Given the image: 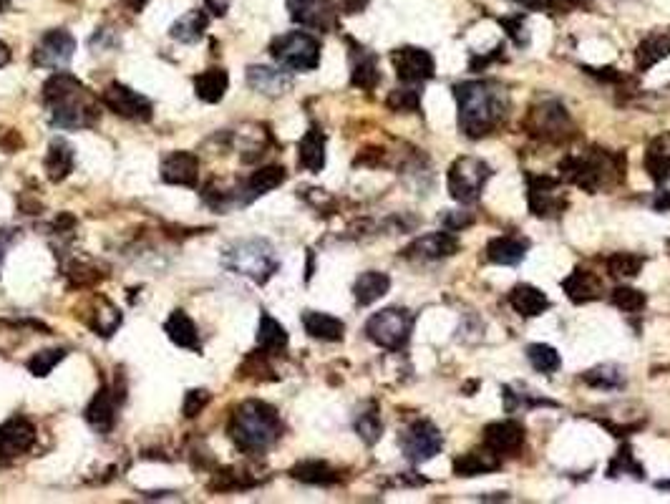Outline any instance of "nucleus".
Returning <instances> with one entry per match:
<instances>
[{"label": "nucleus", "mask_w": 670, "mask_h": 504, "mask_svg": "<svg viewBox=\"0 0 670 504\" xmlns=\"http://www.w3.org/2000/svg\"><path fill=\"white\" fill-rule=\"evenodd\" d=\"M356 431H358V436L366 441V444H376V441L381 439L383 421H381V414H378L376 406L371 404L366 411H361V414H358Z\"/></svg>", "instance_id": "45"}, {"label": "nucleus", "mask_w": 670, "mask_h": 504, "mask_svg": "<svg viewBox=\"0 0 670 504\" xmlns=\"http://www.w3.org/2000/svg\"><path fill=\"white\" fill-rule=\"evenodd\" d=\"M381 81V71H378V56L368 48L356 46L351 41V84L356 89L373 91Z\"/></svg>", "instance_id": "21"}, {"label": "nucleus", "mask_w": 670, "mask_h": 504, "mask_svg": "<svg viewBox=\"0 0 670 504\" xmlns=\"http://www.w3.org/2000/svg\"><path fill=\"white\" fill-rule=\"evenodd\" d=\"M36 444V426L26 416H13L0 426V464L16 462Z\"/></svg>", "instance_id": "15"}, {"label": "nucleus", "mask_w": 670, "mask_h": 504, "mask_svg": "<svg viewBox=\"0 0 670 504\" xmlns=\"http://www.w3.org/2000/svg\"><path fill=\"white\" fill-rule=\"evenodd\" d=\"M444 225L449 227L451 232H459L461 227L472 225V215H469V212L454 210V212H449V215H444Z\"/></svg>", "instance_id": "51"}, {"label": "nucleus", "mask_w": 670, "mask_h": 504, "mask_svg": "<svg viewBox=\"0 0 670 504\" xmlns=\"http://www.w3.org/2000/svg\"><path fill=\"white\" fill-rule=\"evenodd\" d=\"M207 404H210V394L207 391H189L187 399H184V416L194 419L199 411H205Z\"/></svg>", "instance_id": "49"}, {"label": "nucleus", "mask_w": 670, "mask_h": 504, "mask_svg": "<svg viewBox=\"0 0 670 504\" xmlns=\"http://www.w3.org/2000/svg\"><path fill=\"white\" fill-rule=\"evenodd\" d=\"M529 252V240L519 235H499L487 242V260L492 265H507L514 268Z\"/></svg>", "instance_id": "23"}, {"label": "nucleus", "mask_w": 670, "mask_h": 504, "mask_svg": "<svg viewBox=\"0 0 670 504\" xmlns=\"http://www.w3.org/2000/svg\"><path fill=\"white\" fill-rule=\"evenodd\" d=\"M527 358L529 363H532L534 371L545 373V376L557 373L562 366V358L560 353H557V348L547 346V343H532V346L527 348Z\"/></svg>", "instance_id": "41"}, {"label": "nucleus", "mask_w": 670, "mask_h": 504, "mask_svg": "<svg viewBox=\"0 0 670 504\" xmlns=\"http://www.w3.org/2000/svg\"><path fill=\"white\" fill-rule=\"evenodd\" d=\"M625 154L602 147H590L580 154H567L560 162L562 182L575 184L590 195L610 192L625 179Z\"/></svg>", "instance_id": "3"}, {"label": "nucleus", "mask_w": 670, "mask_h": 504, "mask_svg": "<svg viewBox=\"0 0 670 504\" xmlns=\"http://www.w3.org/2000/svg\"><path fill=\"white\" fill-rule=\"evenodd\" d=\"M8 63H11V48L0 41V69H3V66H8Z\"/></svg>", "instance_id": "56"}, {"label": "nucleus", "mask_w": 670, "mask_h": 504, "mask_svg": "<svg viewBox=\"0 0 670 504\" xmlns=\"http://www.w3.org/2000/svg\"><path fill=\"white\" fill-rule=\"evenodd\" d=\"M582 381H585L587 386H592V389L618 391L625 386V371L618 366V363H600V366L582 373Z\"/></svg>", "instance_id": "38"}, {"label": "nucleus", "mask_w": 670, "mask_h": 504, "mask_svg": "<svg viewBox=\"0 0 670 504\" xmlns=\"http://www.w3.org/2000/svg\"><path fill=\"white\" fill-rule=\"evenodd\" d=\"M391 63H393V69H396L398 81L406 86L424 84V81L434 79V74H436L434 56L419 46L396 48V51L391 53Z\"/></svg>", "instance_id": "12"}, {"label": "nucleus", "mask_w": 670, "mask_h": 504, "mask_svg": "<svg viewBox=\"0 0 670 504\" xmlns=\"http://www.w3.org/2000/svg\"><path fill=\"white\" fill-rule=\"evenodd\" d=\"M101 104L106 106L114 114L124 116L131 121H149L152 119V104H149L147 96H142L139 91L129 89L124 84H109L101 94Z\"/></svg>", "instance_id": "14"}, {"label": "nucleus", "mask_w": 670, "mask_h": 504, "mask_svg": "<svg viewBox=\"0 0 670 504\" xmlns=\"http://www.w3.org/2000/svg\"><path fill=\"white\" fill-rule=\"evenodd\" d=\"M645 172L655 184H665L670 179V132H660L648 142Z\"/></svg>", "instance_id": "26"}, {"label": "nucleus", "mask_w": 670, "mask_h": 504, "mask_svg": "<svg viewBox=\"0 0 670 504\" xmlns=\"http://www.w3.org/2000/svg\"><path fill=\"white\" fill-rule=\"evenodd\" d=\"M670 56V28H660L653 31L650 36H645L643 41L635 48V69L640 74L650 71L655 63H660L663 58Z\"/></svg>", "instance_id": "25"}, {"label": "nucleus", "mask_w": 670, "mask_h": 504, "mask_svg": "<svg viewBox=\"0 0 670 504\" xmlns=\"http://www.w3.org/2000/svg\"><path fill=\"white\" fill-rule=\"evenodd\" d=\"M454 99L459 109V129L469 139L497 134L507 124L509 109H512L509 91L494 79L454 84Z\"/></svg>", "instance_id": "1"}, {"label": "nucleus", "mask_w": 670, "mask_h": 504, "mask_svg": "<svg viewBox=\"0 0 670 504\" xmlns=\"http://www.w3.org/2000/svg\"><path fill=\"white\" fill-rule=\"evenodd\" d=\"M398 441H401L404 457L414 464L429 462V459H434L444 449V436L436 429L434 421L429 419H416L414 424L406 426Z\"/></svg>", "instance_id": "11"}, {"label": "nucleus", "mask_w": 670, "mask_h": 504, "mask_svg": "<svg viewBox=\"0 0 670 504\" xmlns=\"http://www.w3.org/2000/svg\"><path fill=\"white\" fill-rule=\"evenodd\" d=\"M623 474H628V477H635V479H645L643 464L635 462L633 449H630L628 444H623V447L618 449V454H615L608 464V479H618V477H623Z\"/></svg>", "instance_id": "43"}, {"label": "nucleus", "mask_w": 670, "mask_h": 504, "mask_svg": "<svg viewBox=\"0 0 670 504\" xmlns=\"http://www.w3.org/2000/svg\"><path fill=\"white\" fill-rule=\"evenodd\" d=\"M164 331H167L169 341L179 348H187V351H202V343H199V333L194 321L189 318L184 310H174L169 315V321L164 323Z\"/></svg>", "instance_id": "30"}, {"label": "nucleus", "mask_w": 670, "mask_h": 504, "mask_svg": "<svg viewBox=\"0 0 670 504\" xmlns=\"http://www.w3.org/2000/svg\"><path fill=\"white\" fill-rule=\"evenodd\" d=\"M655 487H658V489H670V482H658V484H655Z\"/></svg>", "instance_id": "58"}, {"label": "nucleus", "mask_w": 670, "mask_h": 504, "mask_svg": "<svg viewBox=\"0 0 670 504\" xmlns=\"http://www.w3.org/2000/svg\"><path fill=\"white\" fill-rule=\"evenodd\" d=\"M414 331V315L406 308H383L366 323V336L386 351H404Z\"/></svg>", "instance_id": "7"}, {"label": "nucleus", "mask_w": 670, "mask_h": 504, "mask_svg": "<svg viewBox=\"0 0 670 504\" xmlns=\"http://www.w3.org/2000/svg\"><path fill=\"white\" fill-rule=\"evenodd\" d=\"M76 51V41L66 28H56V31L43 33L41 41H38L36 53H33V61L41 69H51V71H61L66 69L74 58Z\"/></svg>", "instance_id": "13"}, {"label": "nucleus", "mask_w": 670, "mask_h": 504, "mask_svg": "<svg viewBox=\"0 0 670 504\" xmlns=\"http://www.w3.org/2000/svg\"><path fill=\"white\" fill-rule=\"evenodd\" d=\"M527 205L529 212L540 220H557L565 215L570 200L562 189V177L527 172Z\"/></svg>", "instance_id": "10"}, {"label": "nucleus", "mask_w": 670, "mask_h": 504, "mask_svg": "<svg viewBox=\"0 0 670 504\" xmlns=\"http://www.w3.org/2000/svg\"><path fill=\"white\" fill-rule=\"evenodd\" d=\"M303 328L310 338L325 343L343 341V333H346V326H343L341 318H335V315L328 313H318V310H305Z\"/></svg>", "instance_id": "27"}, {"label": "nucleus", "mask_w": 670, "mask_h": 504, "mask_svg": "<svg viewBox=\"0 0 670 504\" xmlns=\"http://www.w3.org/2000/svg\"><path fill=\"white\" fill-rule=\"evenodd\" d=\"M562 290H565L567 298L572 303L582 305V303H595L605 295V288H602V280L597 278L592 270L585 268H575L565 280H562Z\"/></svg>", "instance_id": "20"}, {"label": "nucleus", "mask_w": 670, "mask_h": 504, "mask_svg": "<svg viewBox=\"0 0 670 504\" xmlns=\"http://www.w3.org/2000/svg\"><path fill=\"white\" fill-rule=\"evenodd\" d=\"M502 469V457L492 452V449H477V452L459 454L454 459V474L456 477H482V474L497 472Z\"/></svg>", "instance_id": "28"}, {"label": "nucleus", "mask_w": 670, "mask_h": 504, "mask_svg": "<svg viewBox=\"0 0 670 504\" xmlns=\"http://www.w3.org/2000/svg\"><path fill=\"white\" fill-rule=\"evenodd\" d=\"M668 250H670V242H668Z\"/></svg>", "instance_id": "61"}, {"label": "nucleus", "mask_w": 670, "mask_h": 504, "mask_svg": "<svg viewBox=\"0 0 670 504\" xmlns=\"http://www.w3.org/2000/svg\"><path fill=\"white\" fill-rule=\"evenodd\" d=\"M517 3H524V0H517Z\"/></svg>", "instance_id": "60"}, {"label": "nucleus", "mask_w": 670, "mask_h": 504, "mask_svg": "<svg viewBox=\"0 0 670 504\" xmlns=\"http://www.w3.org/2000/svg\"><path fill=\"white\" fill-rule=\"evenodd\" d=\"M205 3L215 16H225L227 6H230V0H205Z\"/></svg>", "instance_id": "53"}, {"label": "nucleus", "mask_w": 670, "mask_h": 504, "mask_svg": "<svg viewBox=\"0 0 670 504\" xmlns=\"http://www.w3.org/2000/svg\"><path fill=\"white\" fill-rule=\"evenodd\" d=\"M43 101L58 129H89L101 116L99 99L66 71H56L43 84Z\"/></svg>", "instance_id": "2"}, {"label": "nucleus", "mask_w": 670, "mask_h": 504, "mask_svg": "<svg viewBox=\"0 0 670 504\" xmlns=\"http://www.w3.org/2000/svg\"><path fill=\"white\" fill-rule=\"evenodd\" d=\"M126 3H129V6H131V11H142L144 3H147V0H126Z\"/></svg>", "instance_id": "57"}, {"label": "nucleus", "mask_w": 670, "mask_h": 504, "mask_svg": "<svg viewBox=\"0 0 670 504\" xmlns=\"http://www.w3.org/2000/svg\"><path fill=\"white\" fill-rule=\"evenodd\" d=\"M653 207L658 212H668L670 210V192H658V197H655V202H653Z\"/></svg>", "instance_id": "54"}, {"label": "nucleus", "mask_w": 670, "mask_h": 504, "mask_svg": "<svg viewBox=\"0 0 670 504\" xmlns=\"http://www.w3.org/2000/svg\"><path fill=\"white\" fill-rule=\"evenodd\" d=\"M522 6L542 13H570L575 8L587 6V0H524Z\"/></svg>", "instance_id": "48"}, {"label": "nucleus", "mask_w": 670, "mask_h": 504, "mask_svg": "<svg viewBox=\"0 0 670 504\" xmlns=\"http://www.w3.org/2000/svg\"><path fill=\"white\" fill-rule=\"evenodd\" d=\"M11 240H13L11 230H0V265H3V258H6V250L8 245H11Z\"/></svg>", "instance_id": "55"}, {"label": "nucleus", "mask_w": 670, "mask_h": 504, "mask_svg": "<svg viewBox=\"0 0 670 504\" xmlns=\"http://www.w3.org/2000/svg\"><path fill=\"white\" fill-rule=\"evenodd\" d=\"M388 290H391V278H388L386 273H378V270H368V273H363L361 278L356 280V285H353V295H356V303L361 305V308L381 300Z\"/></svg>", "instance_id": "36"}, {"label": "nucleus", "mask_w": 670, "mask_h": 504, "mask_svg": "<svg viewBox=\"0 0 670 504\" xmlns=\"http://www.w3.org/2000/svg\"><path fill=\"white\" fill-rule=\"evenodd\" d=\"M290 18L295 23L313 31H328L333 28L335 6L330 0H288Z\"/></svg>", "instance_id": "18"}, {"label": "nucleus", "mask_w": 670, "mask_h": 504, "mask_svg": "<svg viewBox=\"0 0 670 504\" xmlns=\"http://www.w3.org/2000/svg\"><path fill=\"white\" fill-rule=\"evenodd\" d=\"M270 53L288 71H315L320 66V41L305 31L278 36L270 46Z\"/></svg>", "instance_id": "9"}, {"label": "nucleus", "mask_w": 670, "mask_h": 504, "mask_svg": "<svg viewBox=\"0 0 670 504\" xmlns=\"http://www.w3.org/2000/svg\"><path fill=\"white\" fill-rule=\"evenodd\" d=\"M507 300L522 318H537V315H542L545 310H550L552 305L550 298H547L540 288H534V285L527 283L514 285V288L509 290Z\"/></svg>", "instance_id": "29"}, {"label": "nucleus", "mask_w": 670, "mask_h": 504, "mask_svg": "<svg viewBox=\"0 0 670 504\" xmlns=\"http://www.w3.org/2000/svg\"><path fill=\"white\" fill-rule=\"evenodd\" d=\"M504 411L514 414L519 409H540V406H557V401L542 399L537 391L517 389V386H504Z\"/></svg>", "instance_id": "40"}, {"label": "nucleus", "mask_w": 670, "mask_h": 504, "mask_svg": "<svg viewBox=\"0 0 670 504\" xmlns=\"http://www.w3.org/2000/svg\"><path fill=\"white\" fill-rule=\"evenodd\" d=\"M492 167L479 157H459L449 167L446 174V187L449 195L461 205H472L482 195L484 184L492 179Z\"/></svg>", "instance_id": "8"}, {"label": "nucleus", "mask_w": 670, "mask_h": 504, "mask_svg": "<svg viewBox=\"0 0 670 504\" xmlns=\"http://www.w3.org/2000/svg\"><path fill=\"white\" fill-rule=\"evenodd\" d=\"M459 250V240L451 230H441V232H429V235H421L406 247L401 255L406 260H419V263H431V260H441V258H451Z\"/></svg>", "instance_id": "17"}, {"label": "nucleus", "mask_w": 670, "mask_h": 504, "mask_svg": "<svg viewBox=\"0 0 670 504\" xmlns=\"http://www.w3.org/2000/svg\"><path fill=\"white\" fill-rule=\"evenodd\" d=\"M162 179L167 184L179 187H197L199 182V159L192 152H172L162 162Z\"/></svg>", "instance_id": "19"}, {"label": "nucleus", "mask_w": 670, "mask_h": 504, "mask_svg": "<svg viewBox=\"0 0 670 504\" xmlns=\"http://www.w3.org/2000/svg\"><path fill=\"white\" fill-rule=\"evenodd\" d=\"M283 182H285V169L278 167V164L257 169V172H252L250 177H247V182L242 184V189L237 192L235 202H240V205H250L252 200L267 195L270 189L280 187Z\"/></svg>", "instance_id": "22"}, {"label": "nucleus", "mask_w": 670, "mask_h": 504, "mask_svg": "<svg viewBox=\"0 0 670 504\" xmlns=\"http://www.w3.org/2000/svg\"><path fill=\"white\" fill-rule=\"evenodd\" d=\"M247 84L265 96H283L290 89L288 74L278 69H267V66H250L247 69Z\"/></svg>", "instance_id": "33"}, {"label": "nucleus", "mask_w": 670, "mask_h": 504, "mask_svg": "<svg viewBox=\"0 0 670 504\" xmlns=\"http://www.w3.org/2000/svg\"><path fill=\"white\" fill-rule=\"evenodd\" d=\"M298 162L308 172L318 174L325 167V134L318 126H310L298 144Z\"/></svg>", "instance_id": "32"}, {"label": "nucleus", "mask_w": 670, "mask_h": 504, "mask_svg": "<svg viewBox=\"0 0 670 504\" xmlns=\"http://www.w3.org/2000/svg\"><path fill=\"white\" fill-rule=\"evenodd\" d=\"M207 23H210V18L205 16V11H189L184 16H179V21L172 23L169 33H172L174 41L197 43L202 38V33L207 31Z\"/></svg>", "instance_id": "39"}, {"label": "nucleus", "mask_w": 670, "mask_h": 504, "mask_svg": "<svg viewBox=\"0 0 670 504\" xmlns=\"http://www.w3.org/2000/svg\"><path fill=\"white\" fill-rule=\"evenodd\" d=\"M43 167H46V174L51 182L66 179L71 174V169H74V147L66 139H53Z\"/></svg>", "instance_id": "34"}, {"label": "nucleus", "mask_w": 670, "mask_h": 504, "mask_svg": "<svg viewBox=\"0 0 670 504\" xmlns=\"http://www.w3.org/2000/svg\"><path fill=\"white\" fill-rule=\"evenodd\" d=\"M230 436L240 452L260 457L280 441L283 421H280L278 411L265 401H245L232 414Z\"/></svg>", "instance_id": "4"}, {"label": "nucleus", "mask_w": 670, "mask_h": 504, "mask_svg": "<svg viewBox=\"0 0 670 504\" xmlns=\"http://www.w3.org/2000/svg\"><path fill=\"white\" fill-rule=\"evenodd\" d=\"M288 331L275 321L273 315H260V328H257V346L265 356H278L288 348Z\"/></svg>", "instance_id": "35"}, {"label": "nucleus", "mask_w": 670, "mask_h": 504, "mask_svg": "<svg viewBox=\"0 0 670 504\" xmlns=\"http://www.w3.org/2000/svg\"><path fill=\"white\" fill-rule=\"evenodd\" d=\"M116 411H119V391L104 386L86 409V421L101 434H109L116 424Z\"/></svg>", "instance_id": "24"}, {"label": "nucleus", "mask_w": 670, "mask_h": 504, "mask_svg": "<svg viewBox=\"0 0 670 504\" xmlns=\"http://www.w3.org/2000/svg\"><path fill=\"white\" fill-rule=\"evenodd\" d=\"M63 356H66V351H61V348H51V351H41L36 353V356L28 361V371L33 373V376H48V373L53 371V366H58V363L63 361Z\"/></svg>", "instance_id": "47"}, {"label": "nucleus", "mask_w": 670, "mask_h": 504, "mask_svg": "<svg viewBox=\"0 0 670 504\" xmlns=\"http://www.w3.org/2000/svg\"><path fill=\"white\" fill-rule=\"evenodd\" d=\"M610 300H613L615 308H620L623 313H640V310L645 308V303H648L643 290L630 288V285H618V288L610 293Z\"/></svg>", "instance_id": "44"}, {"label": "nucleus", "mask_w": 670, "mask_h": 504, "mask_svg": "<svg viewBox=\"0 0 670 504\" xmlns=\"http://www.w3.org/2000/svg\"><path fill=\"white\" fill-rule=\"evenodd\" d=\"M524 129H527L529 137L545 144H565L575 137V124L570 119V111L555 99L532 106L527 119H524Z\"/></svg>", "instance_id": "6"}, {"label": "nucleus", "mask_w": 670, "mask_h": 504, "mask_svg": "<svg viewBox=\"0 0 670 504\" xmlns=\"http://www.w3.org/2000/svg\"><path fill=\"white\" fill-rule=\"evenodd\" d=\"M227 86H230V76L225 69H207L194 79V94L205 104H217L227 94Z\"/></svg>", "instance_id": "37"}, {"label": "nucleus", "mask_w": 670, "mask_h": 504, "mask_svg": "<svg viewBox=\"0 0 670 504\" xmlns=\"http://www.w3.org/2000/svg\"><path fill=\"white\" fill-rule=\"evenodd\" d=\"M6 8H8V0H0V13L6 11Z\"/></svg>", "instance_id": "59"}, {"label": "nucleus", "mask_w": 670, "mask_h": 504, "mask_svg": "<svg viewBox=\"0 0 670 504\" xmlns=\"http://www.w3.org/2000/svg\"><path fill=\"white\" fill-rule=\"evenodd\" d=\"M388 109L393 111H419L421 109V91L404 86V89H396L388 94L386 99Z\"/></svg>", "instance_id": "46"}, {"label": "nucleus", "mask_w": 670, "mask_h": 504, "mask_svg": "<svg viewBox=\"0 0 670 504\" xmlns=\"http://www.w3.org/2000/svg\"><path fill=\"white\" fill-rule=\"evenodd\" d=\"M222 265L227 270L245 278L255 280V283H267L278 270V258H275L273 245L267 240H242L235 242L222 255Z\"/></svg>", "instance_id": "5"}, {"label": "nucleus", "mask_w": 670, "mask_h": 504, "mask_svg": "<svg viewBox=\"0 0 670 504\" xmlns=\"http://www.w3.org/2000/svg\"><path fill=\"white\" fill-rule=\"evenodd\" d=\"M293 479L303 484H315V487H330V484H338L343 479V474L338 469L330 467L328 462H320V459H305L298 462L290 469Z\"/></svg>", "instance_id": "31"}, {"label": "nucleus", "mask_w": 670, "mask_h": 504, "mask_svg": "<svg viewBox=\"0 0 670 504\" xmlns=\"http://www.w3.org/2000/svg\"><path fill=\"white\" fill-rule=\"evenodd\" d=\"M333 3H335V11L348 13V16H353V13H361L363 8L368 6V0H333Z\"/></svg>", "instance_id": "52"}, {"label": "nucleus", "mask_w": 670, "mask_h": 504, "mask_svg": "<svg viewBox=\"0 0 670 504\" xmlns=\"http://www.w3.org/2000/svg\"><path fill=\"white\" fill-rule=\"evenodd\" d=\"M502 28L507 31V36L512 38L517 46H524L527 43V36H524V16H512V18H502Z\"/></svg>", "instance_id": "50"}, {"label": "nucleus", "mask_w": 670, "mask_h": 504, "mask_svg": "<svg viewBox=\"0 0 670 504\" xmlns=\"http://www.w3.org/2000/svg\"><path fill=\"white\" fill-rule=\"evenodd\" d=\"M605 265H608V273L613 278H638L645 265V258L643 255H635V252H613L605 260Z\"/></svg>", "instance_id": "42"}, {"label": "nucleus", "mask_w": 670, "mask_h": 504, "mask_svg": "<svg viewBox=\"0 0 670 504\" xmlns=\"http://www.w3.org/2000/svg\"><path fill=\"white\" fill-rule=\"evenodd\" d=\"M527 444V431L519 421L504 419L484 426V447L492 449L497 457H517Z\"/></svg>", "instance_id": "16"}]
</instances>
